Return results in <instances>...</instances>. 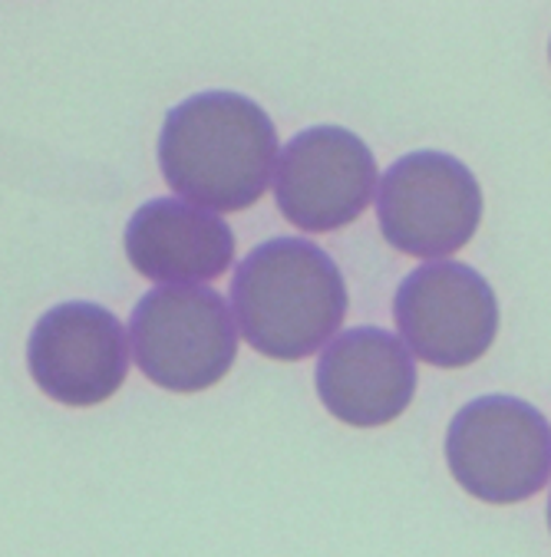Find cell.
I'll return each mask as SVG.
<instances>
[{"mask_svg": "<svg viewBox=\"0 0 551 557\" xmlns=\"http://www.w3.org/2000/svg\"><path fill=\"white\" fill-rule=\"evenodd\" d=\"M159 169L169 188L208 211H245L271 185L278 129L265 109L229 89L182 99L159 133Z\"/></svg>", "mask_w": 551, "mask_h": 557, "instance_id": "6da1fadb", "label": "cell"}, {"mask_svg": "<svg viewBox=\"0 0 551 557\" xmlns=\"http://www.w3.org/2000/svg\"><path fill=\"white\" fill-rule=\"evenodd\" d=\"M341 268L307 238H271L242 258L232 310L242 337L271 360H304L341 333L347 317Z\"/></svg>", "mask_w": 551, "mask_h": 557, "instance_id": "7a4b0ae2", "label": "cell"}, {"mask_svg": "<svg viewBox=\"0 0 551 557\" xmlns=\"http://www.w3.org/2000/svg\"><path fill=\"white\" fill-rule=\"evenodd\" d=\"M130 347L156 386L172 393L208 389L229 376L238 357L235 310L205 284L152 287L130 317Z\"/></svg>", "mask_w": 551, "mask_h": 557, "instance_id": "3957f363", "label": "cell"}, {"mask_svg": "<svg viewBox=\"0 0 551 557\" xmlns=\"http://www.w3.org/2000/svg\"><path fill=\"white\" fill-rule=\"evenodd\" d=\"M446 466L479 502L518 505L551 482V422L518 396H479L450 422Z\"/></svg>", "mask_w": 551, "mask_h": 557, "instance_id": "277c9868", "label": "cell"}, {"mask_svg": "<svg viewBox=\"0 0 551 557\" xmlns=\"http://www.w3.org/2000/svg\"><path fill=\"white\" fill-rule=\"evenodd\" d=\"M377 218L396 251L446 261L479 228L482 188L473 169L450 152H409L380 178Z\"/></svg>", "mask_w": 551, "mask_h": 557, "instance_id": "5b68a950", "label": "cell"}, {"mask_svg": "<svg viewBox=\"0 0 551 557\" xmlns=\"http://www.w3.org/2000/svg\"><path fill=\"white\" fill-rule=\"evenodd\" d=\"M393 317L406 347L432 367L476 363L499 333L492 284L463 261H429L403 277Z\"/></svg>", "mask_w": 551, "mask_h": 557, "instance_id": "8992f818", "label": "cell"}, {"mask_svg": "<svg viewBox=\"0 0 551 557\" xmlns=\"http://www.w3.org/2000/svg\"><path fill=\"white\" fill-rule=\"evenodd\" d=\"M377 182V159L357 133L310 126L281 149L274 198L301 232H338L367 211Z\"/></svg>", "mask_w": 551, "mask_h": 557, "instance_id": "52a82bcc", "label": "cell"}, {"mask_svg": "<svg viewBox=\"0 0 551 557\" xmlns=\"http://www.w3.org/2000/svg\"><path fill=\"white\" fill-rule=\"evenodd\" d=\"M27 370L63 406H96L117 396L130 373V333L93 300L50 307L30 330Z\"/></svg>", "mask_w": 551, "mask_h": 557, "instance_id": "ba28073f", "label": "cell"}, {"mask_svg": "<svg viewBox=\"0 0 551 557\" xmlns=\"http://www.w3.org/2000/svg\"><path fill=\"white\" fill-rule=\"evenodd\" d=\"M317 396L330 416L374 429L406 412L416 389V363L383 326H351L317 360Z\"/></svg>", "mask_w": 551, "mask_h": 557, "instance_id": "9c48e42d", "label": "cell"}, {"mask_svg": "<svg viewBox=\"0 0 551 557\" xmlns=\"http://www.w3.org/2000/svg\"><path fill=\"white\" fill-rule=\"evenodd\" d=\"M123 248L130 264L156 284H201L235 261V232L222 214L185 198H152L130 218Z\"/></svg>", "mask_w": 551, "mask_h": 557, "instance_id": "30bf717a", "label": "cell"}, {"mask_svg": "<svg viewBox=\"0 0 551 557\" xmlns=\"http://www.w3.org/2000/svg\"><path fill=\"white\" fill-rule=\"evenodd\" d=\"M544 515H548V531H551V495H548V511Z\"/></svg>", "mask_w": 551, "mask_h": 557, "instance_id": "8fae6325", "label": "cell"}, {"mask_svg": "<svg viewBox=\"0 0 551 557\" xmlns=\"http://www.w3.org/2000/svg\"><path fill=\"white\" fill-rule=\"evenodd\" d=\"M548 57H551V47H548Z\"/></svg>", "mask_w": 551, "mask_h": 557, "instance_id": "7c38bea8", "label": "cell"}]
</instances>
